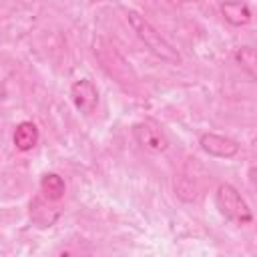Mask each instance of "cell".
I'll use <instances>...</instances> for the list:
<instances>
[{"label":"cell","instance_id":"obj_1","mask_svg":"<svg viewBox=\"0 0 257 257\" xmlns=\"http://www.w3.org/2000/svg\"><path fill=\"white\" fill-rule=\"evenodd\" d=\"M126 22H128V26L133 28V32L137 34V38L145 44V48L153 54V56H157L159 60H163V62H167V64H181L183 62V56H181V52L143 16V14H139L137 10H126Z\"/></svg>","mask_w":257,"mask_h":257},{"label":"cell","instance_id":"obj_2","mask_svg":"<svg viewBox=\"0 0 257 257\" xmlns=\"http://www.w3.org/2000/svg\"><path fill=\"white\" fill-rule=\"evenodd\" d=\"M215 205L225 219H229L237 225H249L253 221V211H251L249 203L231 183H219L217 185Z\"/></svg>","mask_w":257,"mask_h":257},{"label":"cell","instance_id":"obj_3","mask_svg":"<svg viewBox=\"0 0 257 257\" xmlns=\"http://www.w3.org/2000/svg\"><path fill=\"white\" fill-rule=\"evenodd\" d=\"M133 137L135 141L149 153H165L169 149V139L167 135L153 122H135L133 124Z\"/></svg>","mask_w":257,"mask_h":257},{"label":"cell","instance_id":"obj_4","mask_svg":"<svg viewBox=\"0 0 257 257\" xmlns=\"http://www.w3.org/2000/svg\"><path fill=\"white\" fill-rule=\"evenodd\" d=\"M70 98L76 110L90 114L98 106V88L90 78H78L70 84Z\"/></svg>","mask_w":257,"mask_h":257},{"label":"cell","instance_id":"obj_5","mask_svg":"<svg viewBox=\"0 0 257 257\" xmlns=\"http://www.w3.org/2000/svg\"><path fill=\"white\" fill-rule=\"evenodd\" d=\"M199 145L201 149L217 159H231L239 153V143L225 137V135H217V133H203L199 137Z\"/></svg>","mask_w":257,"mask_h":257},{"label":"cell","instance_id":"obj_6","mask_svg":"<svg viewBox=\"0 0 257 257\" xmlns=\"http://www.w3.org/2000/svg\"><path fill=\"white\" fill-rule=\"evenodd\" d=\"M38 139H40V133H38V126L32 122V120H22L16 124L14 128V135H12V141H14V147L22 153L26 151H32L36 145H38Z\"/></svg>","mask_w":257,"mask_h":257},{"label":"cell","instance_id":"obj_7","mask_svg":"<svg viewBox=\"0 0 257 257\" xmlns=\"http://www.w3.org/2000/svg\"><path fill=\"white\" fill-rule=\"evenodd\" d=\"M221 14H223V18L231 26H245L253 18L249 4L241 2V0H227V2H223L221 4Z\"/></svg>","mask_w":257,"mask_h":257},{"label":"cell","instance_id":"obj_8","mask_svg":"<svg viewBox=\"0 0 257 257\" xmlns=\"http://www.w3.org/2000/svg\"><path fill=\"white\" fill-rule=\"evenodd\" d=\"M40 193L46 201H60L66 193V183L58 173H44L40 179Z\"/></svg>","mask_w":257,"mask_h":257},{"label":"cell","instance_id":"obj_9","mask_svg":"<svg viewBox=\"0 0 257 257\" xmlns=\"http://www.w3.org/2000/svg\"><path fill=\"white\" fill-rule=\"evenodd\" d=\"M235 62L251 76L255 78L257 76V52L253 46H241L235 50Z\"/></svg>","mask_w":257,"mask_h":257},{"label":"cell","instance_id":"obj_10","mask_svg":"<svg viewBox=\"0 0 257 257\" xmlns=\"http://www.w3.org/2000/svg\"><path fill=\"white\" fill-rule=\"evenodd\" d=\"M6 96H8V90H6V86L0 82V100H4Z\"/></svg>","mask_w":257,"mask_h":257}]
</instances>
